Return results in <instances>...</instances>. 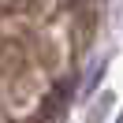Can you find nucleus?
I'll return each mask as SVG.
<instances>
[{
	"label": "nucleus",
	"instance_id": "obj_1",
	"mask_svg": "<svg viewBox=\"0 0 123 123\" xmlns=\"http://www.w3.org/2000/svg\"><path fill=\"white\" fill-rule=\"evenodd\" d=\"M116 123H123V116H119V119H116Z\"/></svg>",
	"mask_w": 123,
	"mask_h": 123
}]
</instances>
